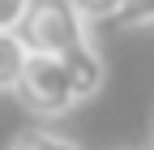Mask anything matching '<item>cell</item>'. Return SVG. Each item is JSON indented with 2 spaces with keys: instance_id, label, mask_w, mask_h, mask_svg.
<instances>
[{
  "instance_id": "cell-3",
  "label": "cell",
  "mask_w": 154,
  "mask_h": 150,
  "mask_svg": "<svg viewBox=\"0 0 154 150\" xmlns=\"http://www.w3.org/2000/svg\"><path fill=\"white\" fill-rule=\"evenodd\" d=\"M64 60V73H69V82H73V95H77V103L82 99H90V95H99V86H103V56L94 52L90 43H77L73 52H64L60 56Z\"/></svg>"
},
{
  "instance_id": "cell-5",
  "label": "cell",
  "mask_w": 154,
  "mask_h": 150,
  "mask_svg": "<svg viewBox=\"0 0 154 150\" xmlns=\"http://www.w3.org/2000/svg\"><path fill=\"white\" fill-rule=\"evenodd\" d=\"M9 150H82V146H73V142L60 137V133H43V129H34V133H22Z\"/></svg>"
},
{
  "instance_id": "cell-4",
  "label": "cell",
  "mask_w": 154,
  "mask_h": 150,
  "mask_svg": "<svg viewBox=\"0 0 154 150\" xmlns=\"http://www.w3.org/2000/svg\"><path fill=\"white\" fill-rule=\"evenodd\" d=\"M26 39L17 30H0V90H13L17 77H22V69H26Z\"/></svg>"
},
{
  "instance_id": "cell-8",
  "label": "cell",
  "mask_w": 154,
  "mask_h": 150,
  "mask_svg": "<svg viewBox=\"0 0 154 150\" xmlns=\"http://www.w3.org/2000/svg\"><path fill=\"white\" fill-rule=\"evenodd\" d=\"M34 0H0V30H17Z\"/></svg>"
},
{
  "instance_id": "cell-1",
  "label": "cell",
  "mask_w": 154,
  "mask_h": 150,
  "mask_svg": "<svg viewBox=\"0 0 154 150\" xmlns=\"http://www.w3.org/2000/svg\"><path fill=\"white\" fill-rule=\"evenodd\" d=\"M13 95L34 116H64V111L77 107V95H73V82L64 73V60L60 56H43V52L26 56V69L17 77Z\"/></svg>"
},
{
  "instance_id": "cell-7",
  "label": "cell",
  "mask_w": 154,
  "mask_h": 150,
  "mask_svg": "<svg viewBox=\"0 0 154 150\" xmlns=\"http://www.w3.org/2000/svg\"><path fill=\"white\" fill-rule=\"evenodd\" d=\"M73 5H77V13H82L86 22H103V17H116V13H120L124 0H73Z\"/></svg>"
},
{
  "instance_id": "cell-6",
  "label": "cell",
  "mask_w": 154,
  "mask_h": 150,
  "mask_svg": "<svg viewBox=\"0 0 154 150\" xmlns=\"http://www.w3.org/2000/svg\"><path fill=\"white\" fill-rule=\"evenodd\" d=\"M116 22L120 26H154V0H124Z\"/></svg>"
},
{
  "instance_id": "cell-2",
  "label": "cell",
  "mask_w": 154,
  "mask_h": 150,
  "mask_svg": "<svg viewBox=\"0 0 154 150\" xmlns=\"http://www.w3.org/2000/svg\"><path fill=\"white\" fill-rule=\"evenodd\" d=\"M17 34L26 39L30 52L43 56H64L77 43H86V17L77 13L73 0H34L30 13L22 17Z\"/></svg>"
}]
</instances>
